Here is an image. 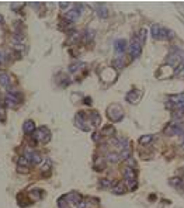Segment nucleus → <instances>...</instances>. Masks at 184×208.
Segmentation results:
<instances>
[{"mask_svg":"<svg viewBox=\"0 0 184 208\" xmlns=\"http://www.w3.org/2000/svg\"><path fill=\"white\" fill-rule=\"evenodd\" d=\"M107 115L113 122H118V121H121L124 118V110L118 104H111L107 108Z\"/></svg>","mask_w":184,"mask_h":208,"instance_id":"f257e3e1","label":"nucleus"},{"mask_svg":"<svg viewBox=\"0 0 184 208\" xmlns=\"http://www.w3.org/2000/svg\"><path fill=\"white\" fill-rule=\"evenodd\" d=\"M124 177H125V184L128 186V189L129 190H135L136 189V173L133 170L132 167H125V170H124Z\"/></svg>","mask_w":184,"mask_h":208,"instance_id":"f03ea898","label":"nucleus"},{"mask_svg":"<svg viewBox=\"0 0 184 208\" xmlns=\"http://www.w3.org/2000/svg\"><path fill=\"white\" fill-rule=\"evenodd\" d=\"M21 94H20V91L17 90H10V91H7V96H6V106L7 107H17L20 103H21Z\"/></svg>","mask_w":184,"mask_h":208,"instance_id":"7ed1b4c3","label":"nucleus"},{"mask_svg":"<svg viewBox=\"0 0 184 208\" xmlns=\"http://www.w3.org/2000/svg\"><path fill=\"white\" fill-rule=\"evenodd\" d=\"M140 52H142V44H140L139 38L133 37L132 39H131V44H129V54H131V56L135 59V58H139Z\"/></svg>","mask_w":184,"mask_h":208,"instance_id":"20e7f679","label":"nucleus"},{"mask_svg":"<svg viewBox=\"0 0 184 208\" xmlns=\"http://www.w3.org/2000/svg\"><path fill=\"white\" fill-rule=\"evenodd\" d=\"M34 138L41 141V142H49V139H51V131L46 128V127H39L38 129L34 132Z\"/></svg>","mask_w":184,"mask_h":208,"instance_id":"39448f33","label":"nucleus"},{"mask_svg":"<svg viewBox=\"0 0 184 208\" xmlns=\"http://www.w3.org/2000/svg\"><path fill=\"white\" fill-rule=\"evenodd\" d=\"M184 131V125L183 124H169V125L165 128V134L166 135H177V134H181Z\"/></svg>","mask_w":184,"mask_h":208,"instance_id":"423d86ee","label":"nucleus"},{"mask_svg":"<svg viewBox=\"0 0 184 208\" xmlns=\"http://www.w3.org/2000/svg\"><path fill=\"white\" fill-rule=\"evenodd\" d=\"M24 156H26L27 160L30 162V164H38V163H41V160H42L41 153H38V152H35V151H27Z\"/></svg>","mask_w":184,"mask_h":208,"instance_id":"0eeeda50","label":"nucleus"},{"mask_svg":"<svg viewBox=\"0 0 184 208\" xmlns=\"http://www.w3.org/2000/svg\"><path fill=\"white\" fill-rule=\"evenodd\" d=\"M125 99H127L128 103L136 104V103L142 99V91H139V90H131V91H128V94Z\"/></svg>","mask_w":184,"mask_h":208,"instance_id":"6e6552de","label":"nucleus"},{"mask_svg":"<svg viewBox=\"0 0 184 208\" xmlns=\"http://www.w3.org/2000/svg\"><path fill=\"white\" fill-rule=\"evenodd\" d=\"M17 170L20 172V173H28L30 172V162L27 160L26 156H23V158L19 159V163H17Z\"/></svg>","mask_w":184,"mask_h":208,"instance_id":"1a4fd4ad","label":"nucleus"},{"mask_svg":"<svg viewBox=\"0 0 184 208\" xmlns=\"http://www.w3.org/2000/svg\"><path fill=\"white\" fill-rule=\"evenodd\" d=\"M65 197H66V201L72 202V204H75L76 207L83 201V197L80 196L79 193H76V191H72V193H69L68 196H65Z\"/></svg>","mask_w":184,"mask_h":208,"instance_id":"9d476101","label":"nucleus"},{"mask_svg":"<svg viewBox=\"0 0 184 208\" xmlns=\"http://www.w3.org/2000/svg\"><path fill=\"white\" fill-rule=\"evenodd\" d=\"M79 16H80V6L75 7V9H72V10H69V11H66V14H65L66 20L70 21V23L76 21V20L79 19Z\"/></svg>","mask_w":184,"mask_h":208,"instance_id":"9b49d317","label":"nucleus"},{"mask_svg":"<svg viewBox=\"0 0 184 208\" xmlns=\"http://www.w3.org/2000/svg\"><path fill=\"white\" fill-rule=\"evenodd\" d=\"M23 131H24L26 135H31V134L35 132V124H34V121L27 120L24 122V125H23Z\"/></svg>","mask_w":184,"mask_h":208,"instance_id":"f8f14e48","label":"nucleus"},{"mask_svg":"<svg viewBox=\"0 0 184 208\" xmlns=\"http://www.w3.org/2000/svg\"><path fill=\"white\" fill-rule=\"evenodd\" d=\"M114 49L115 52H118V54H124L125 52V49H127V41L125 39H117L114 42Z\"/></svg>","mask_w":184,"mask_h":208,"instance_id":"ddd939ff","label":"nucleus"},{"mask_svg":"<svg viewBox=\"0 0 184 208\" xmlns=\"http://www.w3.org/2000/svg\"><path fill=\"white\" fill-rule=\"evenodd\" d=\"M89 120L91 122V127H97L100 125V121H101V117H100V114L97 113V111H91L89 114Z\"/></svg>","mask_w":184,"mask_h":208,"instance_id":"4468645a","label":"nucleus"},{"mask_svg":"<svg viewBox=\"0 0 184 208\" xmlns=\"http://www.w3.org/2000/svg\"><path fill=\"white\" fill-rule=\"evenodd\" d=\"M30 198H31L32 201H38V200H41L42 198V196H44V191L41 189H34V190H31L30 191Z\"/></svg>","mask_w":184,"mask_h":208,"instance_id":"2eb2a0df","label":"nucleus"},{"mask_svg":"<svg viewBox=\"0 0 184 208\" xmlns=\"http://www.w3.org/2000/svg\"><path fill=\"white\" fill-rule=\"evenodd\" d=\"M127 191V186L124 183H121V182H115L114 187H113V193L114 194H124Z\"/></svg>","mask_w":184,"mask_h":208,"instance_id":"dca6fc26","label":"nucleus"},{"mask_svg":"<svg viewBox=\"0 0 184 208\" xmlns=\"http://www.w3.org/2000/svg\"><path fill=\"white\" fill-rule=\"evenodd\" d=\"M0 84L3 87H10L11 79H10V76L7 75V73H0Z\"/></svg>","mask_w":184,"mask_h":208,"instance_id":"f3484780","label":"nucleus"},{"mask_svg":"<svg viewBox=\"0 0 184 208\" xmlns=\"http://www.w3.org/2000/svg\"><path fill=\"white\" fill-rule=\"evenodd\" d=\"M114 132H115L114 125H106L103 127V129L100 131V134L103 137H111V135H114Z\"/></svg>","mask_w":184,"mask_h":208,"instance_id":"a211bd4d","label":"nucleus"},{"mask_svg":"<svg viewBox=\"0 0 184 208\" xmlns=\"http://www.w3.org/2000/svg\"><path fill=\"white\" fill-rule=\"evenodd\" d=\"M93 167H94L97 172H101L104 167H106V160L103 158H97L94 160V164H93Z\"/></svg>","mask_w":184,"mask_h":208,"instance_id":"6ab92c4d","label":"nucleus"},{"mask_svg":"<svg viewBox=\"0 0 184 208\" xmlns=\"http://www.w3.org/2000/svg\"><path fill=\"white\" fill-rule=\"evenodd\" d=\"M115 182H111V180H108V179H103V180H100V187H103V189H108V187H114Z\"/></svg>","mask_w":184,"mask_h":208,"instance_id":"aec40b11","label":"nucleus"},{"mask_svg":"<svg viewBox=\"0 0 184 208\" xmlns=\"http://www.w3.org/2000/svg\"><path fill=\"white\" fill-rule=\"evenodd\" d=\"M152 139H153L152 135H143V137H140L139 138V144L140 145H148V144L152 142Z\"/></svg>","mask_w":184,"mask_h":208,"instance_id":"412c9836","label":"nucleus"},{"mask_svg":"<svg viewBox=\"0 0 184 208\" xmlns=\"http://www.w3.org/2000/svg\"><path fill=\"white\" fill-rule=\"evenodd\" d=\"M107 159H108V162H111V163H117V162L121 159V156L120 155H117V153H113V152H111V153H108L107 155Z\"/></svg>","mask_w":184,"mask_h":208,"instance_id":"4be33fe9","label":"nucleus"},{"mask_svg":"<svg viewBox=\"0 0 184 208\" xmlns=\"http://www.w3.org/2000/svg\"><path fill=\"white\" fill-rule=\"evenodd\" d=\"M80 66H84V63H82V62H75V63H72L69 66V70L70 72H76V70H79V68Z\"/></svg>","mask_w":184,"mask_h":208,"instance_id":"5701e85b","label":"nucleus"},{"mask_svg":"<svg viewBox=\"0 0 184 208\" xmlns=\"http://www.w3.org/2000/svg\"><path fill=\"white\" fill-rule=\"evenodd\" d=\"M113 65H114L115 69H121L122 66H124V61L121 59V58H117V59H114V62H113Z\"/></svg>","mask_w":184,"mask_h":208,"instance_id":"b1692460","label":"nucleus"},{"mask_svg":"<svg viewBox=\"0 0 184 208\" xmlns=\"http://www.w3.org/2000/svg\"><path fill=\"white\" fill-rule=\"evenodd\" d=\"M98 16H100L101 19H106V17H108V10L104 6L100 7V9H98Z\"/></svg>","mask_w":184,"mask_h":208,"instance_id":"393cba45","label":"nucleus"},{"mask_svg":"<svg viewBox=\"0 0 184 208\" xmlns=\"http://www.w3.org/2000/svg\"><path fill=\"white\" fill-rule=\"evenodd\" d=\"M159 30H160V25H159V24H153L152 25V35H153V38H158Z\"/></svg>","mask_w":184,"mask_h":208,"instance_id":"a878e982","label":"nucleus"},{"mask_svg":"<svg viewBox=\"0 0 184 208\" xmlns=\"http://www.w3.org/2000/svg\"><path fill=\"white\" fill-rule=\"evenodd\" d=\"M139 41H140V44L143 45V42H145V38H146V28H142L139 32Z\"/></svg>","mask_w":184,"mask_h":208,"instance_id":"bb28decb","label":"nucleus"},{"mask_svg":"<svg viewBox=\"0 0 184 208\" xmlns=\"http://www.w3.org/2000/svg\"><path fill=\"white\" fill-rule=\"evenodd\" d=\"M170 184L171 186H178V184H181V179L180 177H173L170 180Z\"/></svg>","mask_w":184,"mask_h":208,"instance_id":"cd10ccee","label":"nucleus"},{"mask_svg":"<svg viewBox=\"0 0 184 208\" xmlns=\"http://www.w3.org/2000/svg\"><path fill=\"white\" fill-rule=\"evenodd\" d=\"M93 38V31H86V37H84V41H90Z\"/></svg>","mask_w":184,"mask_h":208,"instance_id":"c85d7f7f","label":"nucleus"},{"mask_svg":"<svg viewBox=\"0 0 184 208\" xmlns=\"http://www.w3.org/2000/svg\"><path fill=\"white\" fill-rule=\"evenodd\" d=\"M4 61H6V55H4V52H0V65H1V63H4Z\"/></svg>","mask_w":184,"mask_h":208,"instance_id":"c756f323","label":"nucleus"},{"mask_svg":"<svg viewBox=\"0 0 184 208\" xmlns=\"http://www.w3.org/2000/svg\"><path fill=\"white\" fill-rule=\"evenodd\" d=\"M59 6L62 7V9H65V7L69 6V1H61V3H59Z\"/></svg>","mask_w":184,"mask_h":208,"instance_id":"7c9ffc66","label":"nucleus"},{"mask_svg":"<svg viewBox=\"0 0 184 208\" xmlns=\"http://www.w3.org/2000/svg\"><path fill=\"white\" fill-rule=\"evenodd\" d=\"M90 101H91V99H84V104H91Z\"/></svg>","mask_w":184,"mask_h":208,"instance_id":"2f4dec72","label":"nucleus"},{"mask_svg":"<svg viewBox=\"0 0 184 208\" xmlns=\"http://www.w3.org/2000/svg\"><path fill=\"white\" fill-rule=\"evenodd\" d=\"M98 135H100V134H94V135H93V139H94V141H98Z\"/></svg>","mask_w":184,"mask_h":208,"instance_id":"473e14b6","label":"nucleus"},{"mask_svg":"<svg viewBox=\"0 0 184 208\" xmlns=\"http://www.w3.org/2000/svg\"><path fill=\"white\" fill-rule=\"evenodd\" d=\"M63 208H69V207H68V205H66V207H63Z\"/></svg>","mask_w":184,"mask_h":208,"instance_id":"72a5a7b5","label":"nucleus"},{"mask_svg":"<svg viewBox=\"0 0 184 208\" xmlns=\"http://www.w3.org/2000/svg\"><path fill=\"white\" fill-rule=\"evenodd\" d=\"M183 149H184V142H183Z\"/></svg>","mask_w":184,"mask_h":208,"instance_id":"f704fd0d","label":"nucleus"}]
</instances>
